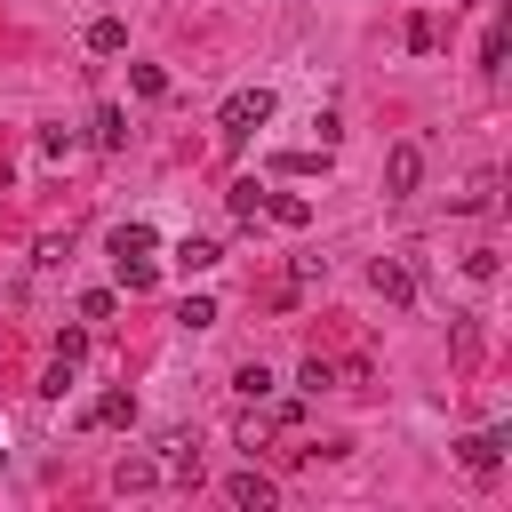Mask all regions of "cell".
Here are the masks:
<instances>
[{"instance_id":"cell-22","label":"cell","mask_w":512,"mask_h":512,"mask_svg":"<svg viewBox=\"0 0 512 512\" xmlns=\"http://www.w3.org/2000/svg\"><path fill=\"white\" fill-rule=\"evenodd\" d=\"M176 320H184V328H208V320H216V304H208V296H184V312H176Z\"/></svg>"},{"instance_id":"cell-6","label":"cell","mask_w":512,"mask_h":512,"mask_svg":"<svg viewBox=\"0 0 512 512\" xmlns=\"http://www.w3.org/2000/svg\"><path fill=\"white\" fill-rule=\"evenodd\" d=\"M224 496H232L240 512H272V496H280V488H272L264 472H232V480H224Z\"/></svg>"},{"instance_id":"cell-18","label":"cell","mask_w":512,"mask_h":512,"mask_svg":"<svg viewBox=\"0 0 512 512\" xmlns=\"http://www.w3.org/2000/svg\"><path fill=\"white\" fill-rule=\"evenodd\" d=\"M432 40H440V24H432V16H408V48H416V56H432Z\"/></svg>"},{"instance_id":"cell-16","label":"cell","mask_w":512,"mask_h":512,"mask_svg":"<svg viewBox=\"0 0 512 512\" xmlns=\"http://www.w3.org/2000/svg\"><path fill=\"white\" fill-rule=\"evenodd\" d=\"M152 280H160V272H152V256H136V264H120V288H128V296H144Z\"/></svg>"},{"instance_id":"cell-19","label":"cell","mask_w":512,"mask_h":512,"mask_svg":"<svg viewBox=\"0 0 512 512\" xmlns=\"http://www.w3.org/2000/svg\"><path fill=\"white\" fill-rule=\"evenodd\" d=\"M128 80H136V96H168V72H160V64H136Z\"/></svg>"},{"instance_id":"cell-17","label":"cell","mask_w":512,"mask_h":512,"mask_svg":"<svg viewBox=\"0 0 512 512\" xmlns=\"http://www.w3.org/2000/svg\"><path fill=\"white\" fill-rule=\"evenodd\" d=\"M232 392H240V400H264V392H272V376H264V368H256V360H248V368H240V376H232Z\"/></svg>"},{"instance_id":"cell-11","label":"cell","mask_w":512,"mask_h":512,"mask_svg":"<svg viewBox=\"0 0 512 512\" xmlns=\"http://www.w3.org/2000/svg\"><path fill=\"white\" fill-rule=\"evenodd\" d=\"M88 48H96V56H120V48H128V24H120V16H96V24H88Z\"/></svg>"},{"instance_id":"cell-7","label":"cell","mask_w":512,"mask_h":512,"mask_svg":"<svg viewBox=\"0 0 512 512\" xmlns=\"http://www.w3.org/2000/svg\"><path fill=\"white\" fill-rule=\"evenodd\" d=\"M168 480H200V440L192 432H168V464H160Z\"/></svg>"},{"instance_id":"cell-1","label":"cell","mask_w":512,"mask_h":512,"mask_svg":"<svg viewBox=\"0 0 512 512\" xmlns=\"http://www.w3.org/2000/svg\"><path fill=\"white\" fill-rule=\"evenodd\" d=\"M264 120H272V88H240V96H224V112H216L224 144H248Z\"/></svg>"},{"instance_id":"cell-3","label":"cell","mask_w":512,"mask_h":512,"mask_svg":"<svg viewBox=\"0 0 512 512\" xmlns=\"http://www.w3.org/2000/svg\"><path fill=\"white\" fill-rule=\"evenodd\" d=\"M456 464H464L472 480H496V464H504V432H464V440H456Z\"/></svg>"},{"instance_id":"cell-21","label":"cell","mask_w":512,"mask_h":512,"mask_svg":"<svg viewBox=\"0 0 512 512\" xmlns=\"http://www.w3.org/2000/svg\"><path fill=\"white\" fill-rule=\"evenodd\" d=\"M80 320H112V288H88L80 296Z\"/></svg>"},{"instance_id":"cell-13","label":"cell","mask_w":512,"mask_h":512,"mask_svg":"<svg viewBox=\"0 0 512 512\" xmlns=\"http://www.w3.org/2000/svg\"><path fill=\"white\" fill-rule=\"evenodd\" d=\"M224 200H232V216H240V224H256V216H264V184H256V176H240Z\"/></svg>"},{"instance_id":"cell-8","label":"cell","mask_w":512,"mask_h":512,"mask_svg":"<svg viewBox=\"0 0 512 512\" xmlns=\"http://www.w3.org/2000/svg\"><path fill=\"white\" fill-rule=\"evenodd\" d=\"M264 216L296 232V224H312V200H304V192H264Z\"/></svg>"},{"instance_id":"cell-12","label":"cell","mask_w":512,"mask_h":512,"mask_svg":"<svg viewBox=\"0 0 512 512\" xmlns=\"http://www.w3.org/2000/svg\"><path fill=\"white\" fill-rule=\"evenodd\" d=\"M96 144H104V152L128 144V112H120V104H96Z\"/></svg>"},{"instance_id":"cell-9","label":"cell","mask_w":512,"mask_h":512,"mask_svg":"<svg viewBox=\"0 0 512 512\" xmlns=\"http://www.w3.org/2000/svg\"><path fill=\"white\" fill-rule=\"evenodd\" d=\"M136 256H152V224H120L112 232V264H136Z\"/></svg>"},{"instance_id":"cell-4","label":"cell","mask_w":512,"mask_h":512,"mask_svg":"<svg viewBox=\"0 0 512 512\" xmlns=\"http://www.w3.org/2000/svg\"><path fill=\"white\" fill-rule=\"evenodd\" d=\"M368 288H376L384 304H416V280H408L400 256H376V264H368Z\"/></svg>"},{"instance_id":"cell-20","label":"cell","mask_w":512,"mask_h":512,"mask_svg":"<svg viewBox=\"0 0 512 512\" xmlns=\"http://www.w3.org/2000/svg\"><path fill=\"white\" fill-rule=\"evenodd\" d=\"M456 208H472V216H480V208H496V184H488V176H472V192H464Z\"/></svg>"},{"instance_id":"cell-10","label":"cell","mask_w":512,"mask_h":512,"mask_svg":"<svg viewBox=\"0 0 512 512\" xmlns=\"http://www.w3.org/2000/svg\"><path fill=\"white\" fill-rule=\"evenodd\" d=\"M88 424H136V400L128 392H96L88 400Z\"/></svg>"},{"instance_id":"cell-5","label":"cell","mask_w":512,"mask_h":512,"mask_svg":"<svg viewBox=\"0 0 512 512\" xmlns=\"http://www.w3.org/2000/svg\"><path fill=\"white\" fill-rule=\"evenodd\" d=\"M168 256H176V272H216V264H224V248H216L208 232H184Z\"/></svg>"},{"instance_id":"cell-14","label":"cell","mask_w":512,"mask_h":512,"mask_svg":"<svg viewBox=\"0 0 512 512\" xmlns=\"http://www.w3.org/2000/svg\"><path fill=\"white\" fill-rule=\"evenodd\" d=\"M152 480H160V464H144V456H128V464L112 472V488H120V496H128V488H152Z\"/></svg>"},{"instance_id":"cell-15","label":"cell","mask_w":512,"mask_h":512,"mask_svg":"<svg viewBox=\"0 0 512 512\" xmlns=\"http://www.w3.org/2000/svg\"><path fill=\"white\" fill-rule=\"evenodd\" d=\"M296 384H304V392H328V384H336V360H320V352H312V360L296 368Z\"/></svg>"},{"instance_id":"cell-2","label":"cell","mask_w":512,"mask_h":512,"mask_svg":"<svg viewBox=\"0 0 512 512\" xmlns=\"http://www.w3.org/2000/svg\"><path fill=\"white\" fill-rule=\"evenodd\" d=\"M416 184H424V144H416V136H400V144L384 152V192H392V200H408Z\"/></svg>"}]
</instances>
